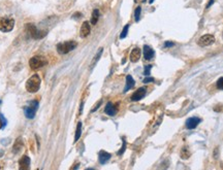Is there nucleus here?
I'll return each mask as SVG.
<instances>
[{
	"instance_id": "f257e3e1",
	"label": "nucleus",
	"mask_w": 223,
	"mask_h": 170,
	"mask_svg": "<svg viewBox=\"0 0 223 170\" xmlns=\"http://www.w3.org/2000/svg\"><path fill=\"white\" fill-rule=\"evenodd\" d=\"M40 87V77L37 74L32 75L26 81V90L30 93H36Z\"/></svg>"
},
{
	"instance_id": "f03ea898",
	"label": "nucleus",
	"mask_w": 223,
	"mask_h": 170,
	"mask_svg": "<svg viewBox=\"0 0 223 170\" xmlns=\"http://www.w3.org/2000/svg\"><path fill=\"white\" fill-rule=\"evenodd\" d=\"M26 32L28 34V36H31L34 39H40L44 38L47 35L46 31H40L35 27V25L33 24H27L26 25Z\"/></svg>"
},
{
	"instance_id": "7ed1b4c3",
	"label": "nucleus",
	"mask_w": 223,
	"mask_h": 170,
	"mask_svg": "<svg viewBox=\"0 0 223 170\" xmlns=\"http://www.w3.org/2000/svg\"><path fill=\"white\" fill-rule=\"evenodd\" d=\"M77 47V42L69 40V41H65V42H61L57 45V52L60 54V55H65V54H68L70 51L75 50Z\"/></svg>"
},
{
	"instance_id": "20e7f679",
	"label": "nucleus",
	"mask_w": 223,
	"mask_h": 170,
	"mask_svg": "<svg viewBox=\"0 0 223 170\" xmlns=\"http://www.w3.org/2000/svg\"><path fill=\"white\" fill-rule=\"evenodd\" d=\"M47 64H48V60L44 56H34L29 60V66L33 70L39 69V68L44 67Z\"/></svg>"
},
{
	"instance_id": "39448f33",
	"label": "nucleus",
	"mask_w": 223,
	"mask_h": 170,
	"mask_svg": "<svg viewBox=\"0 0 223 170\" xmlns=\"http://www.w3.org/2000/svg\"><path fill=\"white\" fill-rule=\"evenodd\" d=\"M15 26V20L8 17H2L0 18V31L2 32H10L13 29Z\"/></svg>"
},
{
	"instance_id": "423d86ee",
	"label": "nucleus",
	"mask_w": 223,
	"mask_h": 170,
	"mask_svg": "<svg viewBox=\"0 0 223 170\" xmlns=\"http://www.w3.org/2000/svg\"><path fill=\"white\" fill-rule=\"evenodd\" d=\"M37 108H38V102L36 100L30 101L29 104L24 107V113H25V115H26V118L32 120V119L35 117V113H36Z\"/></svg>"
},
{
	"instance_id": "0eeeda50",
	"label": "nucleus",
	"mask_w": 223,
	"mask_h": 170,
	"mask_svg": "<svg viewBox=\"0 0 223 170\" xmlns=\"http://www.w3.org/2000/svg\"><path fill=\"white\" fill-rule=\"evenodd\" d=\"M215 42V37H214L212 34H205L202 35V37L198 39L197 43H198L200 47H209V45L213 44Z\"/></svg>"
},
{
	"instance_id": "6e6552de",
	"label": "nucleus",
	"mask_w": 223,
	"mask_h": 170,
	"mask_svg": "<svg viewBox=\"0 0 223 170\" xmlns=\"http://www.w3.org/2000/svg\"><path fill=\"white\" fill-rule=\"evenodd\" d=\"M202 120H200L199 118L197 117H192V118H189L187 119V121H186V128L189 129V130H192V129H195L197 127V125H198Z\"/></svg>"
},
{
	"instance_id": "1a4fd4ad",
	"label": "nucleus",
	"mask_w": 223,
	"mask_h": 170,
	"mask_svg": "<svg viewBox=\"0 0 223 170\" xmlns=\"http://www.w3.org/2000/svg\"><path fill=\"white\" fill-rule=\"evenodd\" d=\"M19 170H30V158L23 156L19 161Z\"/></svg>"
},
{
	"instance_id": "9d476101",
	"label": "nucleus",
	"mask_w": 223,
	"mask_h": 170,
	"mask_svg": "<svg viewBox=\"0 0 223 170\" xmlns=\"http://www.w3.org/2000/svg\"><path fill=\"white\" fill-rule=\"evenodd\" d=\"M146 95V89L145 88H140L137 89L131 96V100L132 101H140V99H143Z\"/></svg>"
},
{
	"instance_id": "9b49d317",
	"label": "nucleus",
	"mask_w": 223,
	"mask_h": 170,
	"mask_svg": "<svg viewBox=\"0 0 223 170\" xmlns=\"http://www.w3.org/2000/svg\"><path fill=\"white\" fill-rule=\"evenodd\" d=\"M90 32H91V28H90V25L88 22H84L83 25H82L81 27V30H80V35L81 37H87V36L89 35Z\"/></svg>"
},
{
	"instance_id": "f8f14e48",
	"label": "nucleus",
	"mask_w": 223,
	"mask_h": 170,
	"mask_svg": "<svg viewBox=\"0 0 223 170\" xmlns=\"http://www.w3.org/2000/svg\"><path fill=\"white\" fill-rule=\"evenodd\" d=\"M112 155L109 154L108 152H104V151H100L99 154H98V161H99L100 164H106L109 162V160L111 159Z\"/></svg>"
},
{
	"instance_id": "ddd939ff",
	"label": "nucleus",
	"mask_w": 223,
	"mask_h": 170,
	"mask_svg": "<svg viewBox=\"0 0 223 170\" xmlns=\"http://www.w3.org/2000/svg\"><path fill=\"white\" fill-rule=\"evenodd\" d=\"M117 111H118V109H117V107H116V105H114L112 102H108V104L106 105V108H104V112H106V115L113 117V115H115L116 113H117Z\"/></svg>"
},
{
	"instance_id": "4468645a",
	"label": "nucleus",
	"mask_w": 223,
	"mask_h": 170,
	"mask_svg": "<svg viewBox=\"0 0 223 170\" xmlns=\"http://www.w3.org/2000/svg\"><path fill=\"white\" fill-rule=\"evenodd\" d=\"M154 50L150 47L149 45H144V57L146 60H151L154 57Z\"/></svg>"
},
{
	"instance_id": "2eb2a0df",
	"label": "nucleus",
	"mask_w": 223,
	"mask_h": 170,
	"mask_svg": "<svg viewBox=\"0 0 223 170\" xmlns=\"http://www.w3.org/2000/svg\"><path fill=\"white\" fill-rule=\"evenodd\" d=\"M140 58V50L139 47H135L131 51L130 53V61L131 62H137Z\"/></svg>"
},
{
	"instance_id": "dca6fc26",
	"label": "nucleus",
	"mask_w": 223,
	"mask_h": 170,
	"mask_svg": "<svg viewBox=\"0 0 223 170\" xmlns=\"http://www.w3.org/2000/svg\"><path fill=\"white\" fill-rule=\"evenodd\" d=\"M134 84H135V81H134V79L132 78V76L127 75L126 76V87H125V89H124V92H127V91H129L131 88H133Z\"/></svg>"
},
{
	"instance_id": "f3484780",
	"label": "nucleus",
	"mask_w": 223,
	"mask_h": 170,
	"mask_svg": "<svg viewBox=\"0 0 223 170\" xmlns=\"http://www.w3.org/2000/svg\"><path fill=\"white\" fill-rule=\"evenodd\" d=\"M22 147H23V141H22L21 138H18V139L16 140L15 144H13V151L15 154H18V153L21 151Z\"/></svg>"
},
{
	"instance_id": "a211bd4d",
	"label": "nucleus",
	"mask_w": 223,
	"mask_h": 170,
	"mask_svg": "<svg viewBox=\"0 0 223 170\" xmlns=\"http://www.w3.org/2000/svg\"><path fill=\"white\" fill-rule=\"evenodd\" d=\"M102 51H103V49H102V47H100V49L98 50L97 54H96V55H95L94 59H93V60H92V63H91V65H90V68H93V67L95 66V64L97 63V62H98V60H99V58H100V57H101V54H102Z\"/></svg>"
},
{
	"instance_id": "6ab92c4d",
	"label": "nucleus",
	"mask_w": 223,
	"mask_h": 170,
	"mask_svg": "<svg viewBox=\"0 0 223 170\" xmlns=\"http://www.w3.org/2000/svg\"><path fill=\"white\" fill-rule=\"evenodd\" d=\"M98 19H99V10L94 9V10H93V13H92V17H91V24L92 25H96Z\"/></svg>"
},
{
	"instance_id": "aec40b11",
	"label": "nucleus",
	"mask_w": 223,
	"mask_h": 170,
	"mask_svg": "<svg viewBox=\"0 0 223 170\" xmlns=\"http://www.w3.org/2000/svg\"><path fill=\"white\" fill-rule=\"evenodd\" d=\"M81 135H82V123L79 122L78 126H77V131H75V142H77V141L80 139Z\"/></svg>"
},
{
	"instance_id": "412c9836",
	"label": "nucleus",
	"mask_w": 223,
	"mask_h": 170,
	"mask_svg": "<svg viewBox=\"0 0 223 170\" xmlns=\"http://www.w3.org/2000/svg\"><path fill=\"white\" fill-rule=\"evenodd\" d=\"M189 157H190V152H189L188 147L187 146L183 147L181 151V158L183 160H187V159H189Z\"/></svg>"
},
{
	"instance_id": "4be33fe9",
	"label": "nucleus",
	"mask_w": 223,
	"mask_h": 170,
	"mask_svg": "<svg viewBox=\"0 0 223 170\" xmlns=\"http://www.w3.org/2000/svg\"><path fill=\"white\" fill-rule=\"evenodd\" d=\"M140 10H142V7L140 6H137L135 8V11H134V18H135V21L139 22L140 21Z\"/></svg>"
},
{
	"instance_id": "5701e85b",
	"label": "nucleus",
	"mask_w": 223,
	"mask_h": 170,
	"mask_svg": "<svg viewBox=\"0 0 223 170\" xmlns=\"http://www.w3.org/2000/svg\"><path fill=\"white\" fill-rule=\"evenodd\" d=\"M128 28H129V25H126V26L123 28L122 32H121V35H120V38H121V39H123V38H125V37H126L127 32H128Z\"/></svg>"
},
{
	"instance_id": "b1692460",
	"label": "nucleus",
	"mask_w": 223,
	"mask_h": 170,
	"mask_svg": "<svg viewBox=\"0 0 223 170\" xmlns=\"http://www.w3.org/2000/svg\"><path fill=\"white\" fill-rule=\"evenodd\" d=\"M125 149H126V141H125V139H124V138H123V144H122V147H121V149H119V152H118V155L121 156L124 152H125Z\"/></svg>"
},
{
	"instance_id": "393cba45",
	"label": "nucleus",
	"mask_w": 223,
	"mask_h": 170,
	"mask_svg": "<svg viewBox=\"0 0 223 170\" xmlns=\"http://www.w3.org/2000/svg\"><path fill=\"white\" fill-rule=\"evenodd\" d=\"M217 88L220 90H223V76L222 77H220L218 79V81H217Z\"/></svg>"
},
{
	"instance_id": "a878e982",
	"label": "nucleus",
	"mask_w": 223,
	"mask_h": 170,
	"mask_svg": "<svg viewBox=\"0 0 223 170\" xmlns=\"http://www.w3.org/2000/svg\"><path fill=\"white\" fill-rule=\"evenodd\" d=\"M151 68H152L151 65H148V66H146V68H145V71H144V73H145V75H149V73H150Z\"/></svg>"
},
{
	"instance_id": "bb28decb",
	"label": "nucleus",
	"mask_w": 223,
	"mask_h": 170,
	"mask_svg": "<svg viewBox=\"0 0 223 170\" xmlns=\"http://www.w3.org/2000/svg\"><path fill=\"white\" fill-rule=\"evenodd\" d=\"M144 84H147V83H152V81H154V78L153 77H150V76H149V77H146L145 79H144Z\"/></svg>"
},
{
	"instance_id": "cd10ccee",
	"label": "nucleus",
	"mask_w": 223,
	"mask_h": 170,
	"mask_svg": "<svg viewBox=\"0 0 223 170\" xmlns=\"http://www.w3.org/2000/svg\"><path fill=\"white\" fill-rule=\"evenodd\" d=\"M175 43L173 41H165L164 42V47H174Z\"/></svg>"
},
{
	"instance_id": "c85d7f7f",
	"label": "nucleus",
	"mask_w": 223,
	"mask_h": 170,
	"mask_svg": "<svg viewBox=\"0 0 223 170\" xmlns=\"http://www.w3.org/2000/svg\"><path fill=\"white\" fill-rule=\"evenodd\" d=\"M100 105H101V101H99V102H98V104H97V105H96V106H95V107H94V108H93V109L91 110V111H92V112H94V111H95V110H96V109L98 108V107H99V106H100Z\"/></svg>"
},
{
	"instance_id": "c756f323",
	"label": "nucleus",
	"mask_w": 223,
	"mask_h": 170,
	"mask_svg": "<svg viewBox=\"0 0 223 170\" xmlns=\"http://www.w3.org/2000/svg\"><path fill=\"white\" fill-rule=\"evenodd\" d=\"M3 155H4V152L2 151L1 149H0V158H1V157H2V156H3Z\"/></svg>"
},
{
	"instance_id": "7c9ffc66",
	"label": "nucleus",
	"mask_w": 223,
	"mask_h": 170,
	"mask_svg": "<svg viewBox=\"0 0 223 170\" xmlns=\"http://www.w3.org/2000/svg\"><path fill=\"white\" fill-rule=\"evenodd\" d=\"M213 2H214V0H210V2H209V4H208V7L211 6V5L213 4Z\"/></svg>"
},
{
	"instance_id": "2f4dec72",
	"label": "nucleus",
	"mask_w": 223,
	"mask_h": 170,
	"mask_svg": "<svg viewBox=\"0 0 223 170\" xmlns=\"http://www.w3.org/2000/svg\"><path fill=\"white\" fill-rule=\"evenodd\" d=\"M3 127V123H2V121H1V119H0V129Z\"/></svg>"
},
{
	"instance_id": "473e14b6",
	"label": "nucleus",
	"mask_w": 223,
	"mask_h": 170,
	"mask_svg": "<svg viewBox=\"0 0 223 170\" xmlns=\"http://www.w3.org/2000/svg\"><path fill=\"white\" fill-rule=\"evenodd\" d=\"M153 1H154V0H149V2H150V3H153Z\"/></svg>"
},
{
	"instance_id": "72a5a7b5",
	"label": "nucleus",
	"mask_w": 223,
	"mask_h": 170,
	"mask_svg": "<svg viewBox=\"0 0 223 170\" xmlns=\"http://www.w3.org/2000/svg\"><path fill=\"white\" fill-rule=\"evenodd\" d=\"M86 170H93V169H92V168H87Z\"/></svg>"
}]
</instances>
